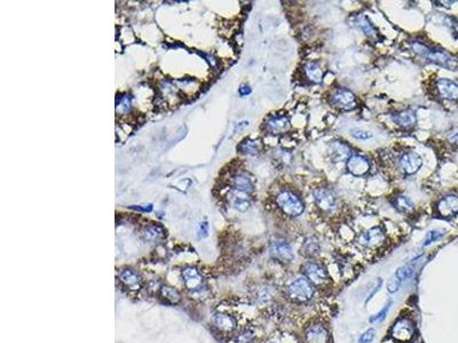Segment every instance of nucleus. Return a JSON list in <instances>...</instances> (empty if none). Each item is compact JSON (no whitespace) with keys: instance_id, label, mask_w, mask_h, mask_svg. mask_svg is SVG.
I'll return each instance as SVG.
<instances>
[{"instance_id":"18","label":"nucleus","mask_w":458,"mask_h":343,"mask_svg":"<svg viewBox=\"0 0 458 343\" xmlns=\"http://www.w3.org/2000/svg\"><path fill=\"white\" fill-rule=\"evenodd\" d=\"M228 199L231 207L240 212H245L250 207V198L248 197V194L241 193V191L234 189L228 195Z\"/></svg>"},{"instance_id":"27","label":"nucleus","mask_w":458,"mask_h":343,"mask_svg":"<svg viewBox=\"0 0 458 343\" xmlns=\"http://www.w3.org/2000/svg\"><path fill=\"white\" fill-rule=\"evenodd\" d=\"M160 296L170 304H177L181 300L179 292L170 286H164L160 289Z\"/></svg>"},{"instance_id":"29","label":"nucleus","mask_w":458,"mask_h":343,"mask_svg":"<svg viewBox=\"0 0 458 343\" xmlns=\"http://www.w3.org/2000/svg\"><path fill=\"white\" fill-rule=\"evenodd\" d=\"M359 27L363 30V32L369 37H376L377 36V30L372 27V24L369 22V20L364 16L359 17Z\"/></svg>"},{"instance_id":"31","label":"nucleus","mask_w":458,"mask_h":343,"mask_svg":"<svg viewBox=\"0 0 458 343\" xmlns=\"http://www.w3.org/2000/svg\"><path fill=\"white\" fill-rule=\"evenodd\" d=\"M131 104L132 103H131V98L129 97V95H125V97L120 98L117 102V108H116V110H117V113L123 115V113L129 112L131 109Z\"/></svg>"},{"instance_id":"2","label":"nucleus","mask_w":458,"mask_h":343,"mask_svg":"<svg viewBox=\"0 0 458 343\" xmlns=\"http://www.w3.org/2000/svg\"><path fill=\"white\" fill-rule=\"evenodd\" d=\"M315 294L314 285L306 278V277H298L286 286V295L289 299L298 303H304L312 300Z\"/></svg>"},{"instance_id":"11","label":"nucleus","mask_w":458,"mask_h":343,"mask_svg":"<svg viewBox=\"0 0 458 343\" xmlns=\"http://www.w3.org/2000/svg\"><path fill=\"white\" fill-rule=\"evenodd\" d=\"M423 165V159L418 154L416 153H407L401 156L399 160V166L402 172L406 174H414Z\"/></svg>"},{"instance_id":"8","label":"nucleus","mask_w":458,"mask_h":343,"mask_svg":"<svg viewBox=\"0 0 458 343\" xmlns=\"http://www.w3.org/2000/svg\"><path fill=\"white\" fill-rule=\"evenodd\" d=\"M331 103L334 107L340 110L349 111L353 110L356 107L355 95L350 89L338 88L331 95Z\"/></svg>"},{"instance_id":"12","label":"nucleus","mask_w":458,"mask_h":343,"mask_svg":"<svg viewBox=\"0 0 458 343\" xmlns=\"http://www.w3.org/2000/svg\"><path fill=\"white\" fill-rule=\"evenodd\" d=\"M436 211L442 218H451L458 214V197L454 195L444 197L437 203Z\"/></svg>"},{"instance_id":"15","label":"nucleus","mask_w":458,"mask_h":343,"mask_svg":"<svg viewBox=\"0 0 458 343\" xmlns=\"http://www.w3.org/2000/svg\"><path fill=\"white\" fill-rule=\"evenodd\" d=\"M290 119L286 116H273L266 123L267 130L274 135L286 133L290 129Z\"/></svg>"},{"instance_id":"32","label":"nucleus","mask_w":458,"mask_h":343,"mask_svg":"<svg viewBox=\"0 0 458 343\" xmlns=\"http://www.w3.org/2000/svg\"><path fill=\"white\" fill-rule=\"evenodd\" d=\"M442 236H444V231H441V230L430 231V233H427V235L425 237V240H424V244H423V246H429L430 244L434 243L435 240L440 239Z\"/></svg>"},{"instance_id":"21","label":"nucleus","mask_w":458,"mask_h":343,"mask_svg":"<svg viewBox=\"0 0 458 343\" xmlns=\"http://www.w3.org/2000/svg\"><path fill=\"white\" fill-rule=\"evenodd\" d=\"M231 184H233L235 190L241 191V193L250 194L253 191L252 180L250 179V176L244 173L234 175L233 179H231Z\"/></svg>"},{"instance_id":"10","label":"nucleus","mask_w":458,"mask_h":343,"mask_svg":"<svg viewBox=\"0 0 458 343\" xmlns=\"http://www.w3.org/2000/svg\"><path fill=\"white\" fill-rule=\"evenodd\" d=\"M270 253L276 260L288 263L294 260L292 247L284 239H276L270 245Z\"/></svg>"},{"instance_id":"14","label":"nucleus","mask_w":458,"mask_h":343,"mask_svg":"<svg viewBox=\"0 0 458 343\" xmlns=\"http://www.w3.org/2000/svg\"><path fill=\"white\" fill-rule=\"evenodd\" d=\"M182 280L186 289L191 292L199 291L203 286V277L195 268H186L182 271Z\"/></svg>"},{"instance_id":"36","label":"nucleus","mask_w":458,"mask_h":343,"mask_svg":"<svg viewBox=\"0 0 458 343\" xmlns=\"http://www.w3.org/2000/svg\"><path fill=\"white\" fill-rule=\"evenodd\" d=\"M401 285H402V282L399 279H396L393 276L392 277V279L389 281V284H387V290H389L390 293H396V292L400 290Z\"/></svg>"},{"instance_id":"4","label":"nucleus","mask_w":458,"mask_h":343,"mask_svg":"<svg viewBox=\"0 0 458 343\" xmlns=\"http://www.w3.org/2000/svg\"><path fill=\"white\" fill-rule=\"evenodd\" d=\"M391 336L400 343H407L414 339L415 336V324L408 317H400L394 325L392 326Z\"/></svg>"},{"instance_id":"25","label":"nucleus","mask_w":458,"mask_h":343,"mask_svg":"<svg viewBox=\"0 0 458 343\" xmlns=\"http://www.w3.org/2000/svg\"><path fill=\"white\" fill-rule=\"evenodd\" d=\"M394 207L405 214H411L415 211V204L412 203V200L405 195H399L394 197V199L392 200Z\"/></svg>"},{"instance_id":"30","label":"nucleus","mask_w":458,"mask_h":343,"mask_svg":"<svg viewBox=\"0 0 458 343\" xmlns=\"http://www.w3.org/2000/svg\"><path fill=\"white\" fill-rule=\"evenodd\" d=\"M412 271H414V265L412 264H406L404 266H401L396 270V272L394 274V277L396 279H399L401 282H404L405 280H407L409 277L411 276Z\"/></svg>"},{"instance_id":"22","label":"nucleus","mask_w":458,"mask_h":343,"mask_svg":"<svg viewBox=\"0 0 458 343\" xmlns=\"http://www.w3.org/2000/svg\"><path fill=\"white\" fill-rule=\"evenodd\" d=\"M142 236L144 240L150 241V243H155V241H159L165 238L166 231L163 226L158 224H150L145 226Z\"/></svg>"},{"instance_id":"5","label":"nucleus","mask_w":458,"mask_h":343,"mask_svg":"<svg viewBox=\"0 0 458 343\" xmlns=\"http://www.w3.org/2000/svg\"><path fill=\"white\" fill-rule=\"evenodd\" d=\"M304 276L314 286H321L328 281V272L324 265L318 261H308L303 265Z\"/></svg>"},{"instance_id":"1","label":"nucleus","mask_w":458,"mask_h":343,"mask_svg":"<svg viewBox=\"0 0 458 343\" xmlns=\"http://www.w3.org/2000/svg\"><path fill=\"white\" fill-rule=\"evenodd\" d=\"M412 49L423 59L429 60L430 62L444 67L448 70H458V59L444 49H435L420 42L412 43Z\"/></svg>"},{"instance_id":"19","label":"nucleus","mask_w":458,"mask_h":343,"mask_svg":"<svg viewBox=\"0 0 458 343\" xmlns=\"http://www.w3.org/2000/svg\"><path fill=\"white\" fill-rule=\"evenodd\" d=\"M119 279L125 286L131 290H139L141 282H142L140 275L133 269H124L120 272Z\"/></svg>"},{"instance_id":"38","label":"nucleus","mask_w":458,"mask_h":343,"mask_svg":"<svg viewBox=\"0 0 458 343\" xmlns=\"http://www.w3.org/2000/svg\"><path fill=\"white\" fill-rule=\"evenodd\" d=\"M448 140H449L450 143L458 145V128L451 130L449 135H448Z\"/></svg>"},{"instance_id":"33","label":"nucleus","mask_w":458,"mask_h":343,"mask_svg":"<svg viewBox=\"0 0 458 343\" xmlns=\"http://www.w3.org/2000/svg\"><path fill=\"white\" fill-rule=\"evenodd\" d=\"M391 306H392V301H390L389 303H387L384 308H382V309L378 312V314H376L375 316H372L371 318H370V322H379V321L384 320L386 318L387 314H389V310H390Z\"/></svg>"},{"instance_id":"26","label":"nucleus","mask_w":458,"mask_h":343,"mask_svg":"<svg viewBox=\"0 0 458 343\" xmlns=\"http://www.w3.org/2000/svg\"><path fill=\"white\" fill-rule=\"evenodd\" d=\"M307 78L315 84H320L323 79V70L318 62H308L305 65Z\"/></svg>"},{"instance_id":"9","label":"nucleus","mask_w":458,"mask_h":343,"mask_svg":"<svg viewBox=\"0 0 458 343\" xmlns=\"http://www.w3.org/2000/svg\"><path fill=\"white\" fill-rule=\"evenodd\" d=\"M306 343H330V333L321 322H313L305 330Z\"/></svg>"},{"instance_id":"3","label":"nucleus","mask_w":458,"mask_h":343,"mask_svg":"<svg viewBox=\"0 0 458 343\" xmlns=\"http://www.w3.org/2000/svg\"><path fill=\"white\" fill-rule=\"evenodd\" d=\"M279 207L284 212L286 215L299 216L305 209V205L298 196L291 191H283L276 198Z\"/></svg>"},{"instance_id":"34","label":"nucleus","mask_w":458,"mask_h":343,"mask_svg":"<svg viewBox=\"0 0 458 343\" xmlns=\"http://www.w3.org/2000/svg\"><path fill=\"white\" fill-rule=\"evenodd\" d=\"M376 336V330L369 329L359 337V343H371Z\"/></svg>"},{"instance_id":"16","label":"nucleus","mask_w":458,"mask_h":343,"mask_svg":"<svg viewBox=\"0 0 458 343\" xmlns=\"http://www.w3.org/2000/svg\"><path fill=\"white\" fill-rule=\"evenodd\" d=\"M436 88L444 99L455 101L458 100V85L449 79L441 78L436 82Z\"/></svg>"},{"instance_id":"35","label":"nucleus","mask_w":458,"mask_h":343,"mask_svg":"<svg viewBox=\"0 0 458 343\" xmlns=\"http://www.w3.org/2000/svg\"><path fill=\"white\" fill-rule=\"evenodd\" d=\"M351 135L353 136V138L357 139V140H368V139L372 138V134H371V133L367 132V130L359 129V128H353V129H351Z\"/></svg>"},{"instance_id":"41","label":"nucleus","mask_w":458,"mask_h":343,"mask_svg":"<svg viewBox=\"0 0 458 343\" xmlns=\"http://www.w3.org/2000/svg\"><path fill=\"white\" fill-rule=\"evenodd\" d=\"M131 208L138 209V211H142V212H150V211L153 209V206L149 205L148 207H143V206H138V207H134V206H131Z\"/></svg>"},{"instance_id":"37","label":"nucleus","mask_w":458,"mask_h":343,"mask_svg":"<svg viewBox=\"0 0 458 343\" xmlns=\"http://www.w3.org/2000/svg\"><path fill=\"white\" fill-rule=\"evenodd\" d=\"M197 233H198L199 238H205V237L208 236V234H209V224L206 223V222H203V223H200L199 226H198Z\"/></svg>"},{"instance_id":"28","label":"nucleus","mask_w":458,"mask_h":343,"mask_svg":"<svg viewBox=\"0 0 458 343\" xmlns=\"http://www.w3.org/2000/svg\"><path fill=\"white\" fill-rule=\"evenodd\" d=\"M301 251H303V254L306 256H314L315 254H318L320 251L319 241L316 240V238H314V237H310V238L306 239Z\"/></svg>"},{"instance_id":"20","label":"nucleus","mask_w":458,"mask_h":343,"mask_svg":"<svg viewBox=\"0 0 458 343\" xmlns=\"http://www.w3.org/2000/svg\"><path fill=\"white\" fill-rule=\"evenodd\" d=\"M213 322L216 329L224 333H230L236 329V320L233 316L228 314H216Z\"/></svg>"},{"instance_id":"23","label":"nucleus","mask_w":458,"mask_h":343,"mask_svg":"<svg viewBox=\"0 0 458 343\" xmlns=\"http://www.w3.org/2000/svg\"><path fill=\"white\" fill-rule=\"evenodd\" d=\"M393 120L394 123L397 124L401 127L404 128H410L412 126H415L417 118H416V113L414 111L411 110H405L401 111V112L396 113L393 116Z\"/></svg>"},{"instance_id":"24","label":"nucleus","mask_w":458,"mask_h":343,"mask_svg":"<svg viewBox=\"0 0 458 343\" xmlns=\"http://www.w3.org/2000/svg\"><path fill=\"white\" fill-rule=\"evenodd\" d=\"M263 148H264V145L260 140H251V139L244 140L243 142H241V144L237 147L240 153L245 154V155H250V156L258 155L259 153H261Z\"/></svg>"},{"instance_id":"7","label":"nucleus","mask_w":458,"mask_h":343,"mask_svg":"<svg viewBox=\"0 0 458 343\" xmlns=\"http://www.w3.org/2000/svg\"><path fill=\"white\" fill-rule=\"evenodd\" d=\"M385 233L379 226H375L364 233L360 234L357 237V241L361 246H364L367 249H377L385 243Z\"/></svg>"},{"instance_id":"39","label":"nucleus","mask_w":458,"mask_h":343,"mask_svg":"<svg viewBox=\"0 0 458 343\" xmlns=\"http://www.w3.org/2000/svg\"><path fill=\"white\" fill-rule=\"evenodd\" d=\"M239 93H240V95H242V97H245V95H249L251 93V88L249 87V86H246V85L241 86Z\"/></svg>"},{"instance_id":"40","label":"nucleus","mask_w":458,"mask_h":343,"mask_svg":"<svg viewBox=\"0 0 458 343\" xmlns=\"http://www.w3.org/2000/svg\"><path fill=\"white\" fill-rule=\"evenodd\" d=\"M381 282H382V280H381V279H379L378 281H377V282H376V285L374 286V290H372V291H371V293H370V294L368 295V300H367V301H369V300L371 299V297L375 295V293H376V292L379 290V287H380V285H381Z\"/></svg>"},{"instance_id":"6","label":"nucleus","mask_w":458,"mask_h":343,"mask_svg":"<svg viewBox=\"0 0 458 343\" xmlns=\"http://www.w3.org/2000/svg\"><path fill=\"white\" fill-rule=\"evenodd\" d=\"M313 195L315 203L321 211L332 212L338 207V198L332 190L328 188H318Z\"/></svg>"},{"instance_id":"17","label":"nucleus","mask_w":458,"mask_h":343,"mask_svg":"<svg viewBox=\"0 0 458 343\" xmlns=\"http://www.w3.org/2000/svg\"><path fill=\"white\" fill-rule=\"evenodd\" d=\"M330 156L334 161H345L352 157V150L347 144L335 141L330 144Z\"/></svg>"},{"instance_id":"13","label":"nucleus","mask_w":458,"mask_h":343,"mask_svg":"<svg viewBox=\"0 0 458 343\" xmlns=\"http://www.w3.org/2000/svg\"><path fill=\"white\" fill-rule=\"evenodd\" d=\"M347 168L350 173L355 176H363L370 169V161L363 156L352 155V157L347 160Z\"/></svg>"}]
</instances>
